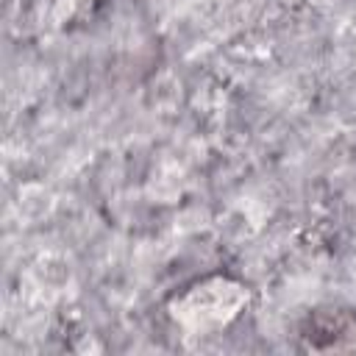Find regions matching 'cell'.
Listing matches in <instances>:
<instances>
[{
	"instance_id": "6da1fadb",
	"label": "cell",
	"mask_w": 356,
	"mask_h": 356,
	"mask_svg": "<svg viewBox=\"0 0 356 356\" xmlns=\"http://www.w3.org/2000/svg\"><path fill=\"white\" fill-rule=\"evenodd\" d=\"M295 339L306 353H356V306H312L300 317Z\"/></svg>"
}]
</instances>
